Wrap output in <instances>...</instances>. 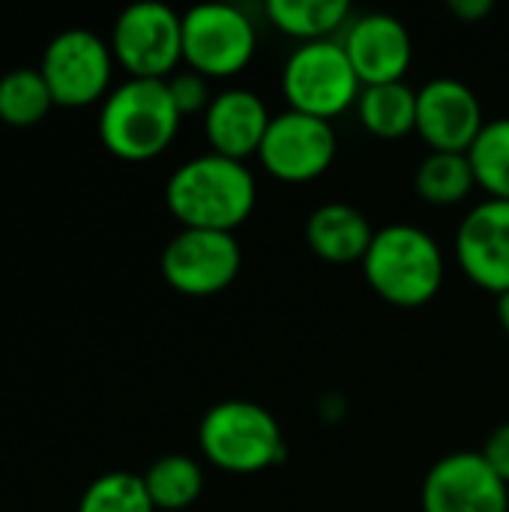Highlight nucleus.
Instances as JSON below:
<instances>
[{
    "mask_svg": "<svg viewBox=\"0 0 509 512\" xmlns=\"http://www.w3.org/2000/svg\"><path fill=\"white\" fill-rule=\"evenodd\" d=\"M414 186L423 201L450 207V204L465 201L474 192L477 177H474L468 153H429L417 168Z\"/></svg>",
    "mask_w": 509,
    "mask_h": 512,
    "instance_id": "nucleus-21",
    "label": "nucleus"
},
{
    "mask_svg": "<svg viewBox=\"0 0 509 512\" xmlns=\"http://www.w3.org/2000/svg\"><path fill=\"white\" fill-rule=\"evenodd\" d=\"M258 183L246 162L204 153L183 162L165 183V204L183 228L234 234L255 210Z\"/></svg>",
    "mask_w": 509,
    "mask_h": 512,
    "instance_id": "nucleus-1",
    "label": "nucleus"
},
{
    "mask_svg": "<svg viewBox=\"0 0 509 512\" xmlns=\"http://www.w3.org/2000/svg\"><path fill=\"white\" fill-rule=\"evenodd\" d=\"M444 252L435 237L417 225H387L375 231L363 258L369 288L390 306L417 309L438 297L444 285Z\"/></svg>",
    "mask_w": 509,
    "mask_h": 512,
    "instance_id": "nucleus-3",
    "label": "nucleus"
},
{
    "mask_svg": "<svg viewBox=\"0 0 509 512\" xmlns=\"http://www.w3.org/2000/svg\"><path fill=\"white\" fill-rule=\"evenodd\" d=\"M483 459L486 465L509 486V423H501L483 444Z\"/></svg>",
    "mask_w": 509,
    "mask_h": 512,
    "instance_id": "nucleus-25",
    "label": "nucleus"
},
{
    "mask_svg": "<svg viewBox=\"0 0 509 512\" xmlns=\"http://www.w3.org/2000/svg\"><path fill=\"white\" fill-rule=\"evenodd\" d=\"M495 9L492 0H450V12L462 21H480Z\"/></svg>",
    "mask_w": 509,
    "mask_h": 512,
    "instance_id": "nucleus-26",
    "label": "nucleus"
},
{
    "mask_svg": "<svg viewBox=\"0 0 509 512\" xmlns=\"http://www.w3.org/2000/svg\"><path fill=\"white\" fill-rule=\"evenodd\" d=\"M267 18L279 33L300 39V45L324 42L333 39L339 30H348L351 3L348 0H270Z\"/></svg>",
    "mask_w": 509,
    "mask_h": 512,
    "instance_id": "nucleus-17",
    "label": "nucleus"
},
{
    "mask_svg": "<svg viewBox=\"0 0 509 512\" xmlns=\"http://www.w3.org/2000/svg\"><path fill=\"white\" fill-rule=\"evenodd\" d=\"M375 228L351 204H324L306 219V243L327 264H357L372 246Z\"/></svg>",
    "mask_w": 509,
    "mask_h": 512,
    "instance_id": "nucleus-16",
    "label": "nucleus"
},
{
    "mask_svg": "<svg viewBox=\"0 0 509 512\" xmlns=\"http://www.w3.org/2000/svg\"><path fill=\"white\" fill-rule=\"evenodd\" d=\"M498 321H501L504 333L509 336V291H507V294H501V297H498Z\"/></svg>",
    "mask_w": 509,
    "mask_h": 512,
    "instance_id": "nucleus-27",
    "label": "nucleus"
},
{
    "mask_svg": "<svg viewBox=\"0 0 509 512\" xmlns=\"http://www.w3.org/2000/svg\"><path fill=\"white\" fill-rule=\"evenodd\" d=\"M114 54L111 45L96 36L93 30H63L57 33L45 51L39 72L51 90L54 105L60 108H87L96 102H105V96L114 90Z\"/></svg>",
    "mask_w": 509,
    "mask_h": 512,
    "instance_id": "nucleus-8",
    "label": "nucleus"
},
{
    "mask_svg": "<svg viewBox=\"0 0 509 512\" xmlns=\"http://www.w3.org/2000/svg\"><path fill=\"white\" fill-rule=\"evenodd\" d=\"M144 486L156 512L189 510L204 492V471L192 456L168 453L147 468Z\"/></svg>",
    "mask_w": 509,
    "mask_h": 512,
    "instance_id": "nucleus-19",
    "label": "nucleus"
},
{
    "mask_svg": "<svg viewBox=\"0 0 509 512\" xmlns=\"http://www.w3.org/2000/svg\"><path fill=\"white\" fill-rule=\"evenodd\" d=\"M270 120L273 117L267 111V102L255 90L231 87V90L216 93L204 114V135H207L210 153H219L237 162L258 156L264 135L270 129Z\"/></svg>",
    "mask_w": 509,
    "mask_h": 512,
    "instance_id": "nucleus-15",
    "label": "nucleus"
},
{
    "mask_svg": "<svg viewBox=\"0 0 509 512\" xmlns=\"http://www.w3.org/2000/svg\"><path fill=\"white\" fill-rule=\"evenodd\" d=\"M54 108L51 90L39 69L18 66L0 75V120L15 129L36 126Z\"/></svg>",
    "mask_w": 509,
    "mask_h": 512,
    "instance_id": "nucleus-20",
    "label": "nucleus"
},
{
    "mask_svg": "<svg viewBox=\"0 0 509 512\" xmlns=\"http://www.w3.org/2000/svg\"><path fill=\"white\" fill-rule=\"evenodd\" d=\"M336 153L339 138L330 120L288 108L270 120L258 159L282 183H309L333 165Z\"/></svg>",
    "mask_w": 509,
    "mask_h": 512,
    "instance_id": "nucleus-10",
    "label": "nucleus"
},
{
    "mask_svg": "<svg viewBox=\"0 0 509 512\" xmlns=\"http://www.w3.org/2000/svg\"><path fill=\"white\" fill-rule=\"evenodd\" d=\"M255 48V24L240 6L201 3L183 15V63L210 81L243 72Z\"/></svg>",
    "mask_w": 509,
    "mask_h": 512,
    "instance_id": "nucleus-7",
    "label": "nucleus"
},
{
    "mask_svg": "<svg viewBox=\"0 0 509 512\" xmlns=\"http://www.w3.org/2000/svg\"><path fill=\"white\" fill-rule=\"evenodd\" d=\"M357 114L375 138H405L408 132H417V90L405 81L363 87L357 99Z\"/></svg>",
    "mask_w": 509,
    "mask_h": 512,
    "instance_id": "nucleus-18",
    "label": "nucleus"
},
{
    "mask_svg": "<svg viewBox=\"0 0 509 512\" xmlns=\"http://www.w3.org/2000/svg\"><path fill=\"white\" fill-rule=\"evenodd\" d=\"M78 512H156L144 477L129 474V471H111L96 477L81 501H78Z\"/></svg>",
    "mask_w": 509,
    "mask_h": 512,
    "instance_id": "nucleus-23",
    "label": "nucleus"
},
{
    "mask_svg": "<svg viewBox=\"0 0 509 512\" xmlns=\"http://www.w3.org/2000/svg\"><path fill=\"white\" fill-rule=\"evenodd\" d=\"M180 123L165 81L126 78L99 108V141L123 162H150L174 144Z\"/></svg>",
    "mask_w": 509,
    "mask_h": 512,
    "instance_id": "nucleus-2",
    "label": "nucleus"
},
{
    "mask_svg": "<svg viewBox=\"0 0 509 512\" xmlns=\"http://www.w3.org/2000/svg\"><path fill=\"white\" fill-rule=\"evenodd\" d=\"M198 447L210 465L228 474H258L285 459L276 417L246 399L216 402L198 426Z\"/></svg>",
    "mask_w": 509,
    "mask_h": 512,
    "instance_id": "nucleus-4",
    "label": "nucleus"
},
{
    "mask_svg": "<svg viewBox=\"0 0 509 512\" xmlns=\"http://www.w3.org/2000/svg\"><path fill=\"white\" fill-rule=\"evenodd\" d=\"M456 258L465 276L501 297L509 291V201L486 198L456 231Z\"/></svg>",
    "mask_w": 509,
    "mask_h": 512,
    "instance_id": "nucleus-13",
    "label": "nucleus"
},
{
    "mask_svg": "<svg viewBox=\"0 0 509 512\" xmlns=\"http://www.w3.org/2000/svg\"><path fill=\"white\" fill-rule=\"evenodd\" d=\"M108 45L129 78L168 81L183 63V15L156 0L132 3L117 15Z\"/></svg>",
    "mask_w": 509,
    "mask_h": 512,
    "instance_id": "nucleus-6",
    "label": "nucleus"
},
{
    "mask_svg": "<svg viewBox=\"0 0 509 512\" xmlns=\"http://www.w3.org/2000/svg\"><path fill=\"white\" fill-rule=\"evenodd\" d=\"M483 126V105L465 81L435 78L417 90V135L429 153H468Z\"/></svg>",
    "mask_w": 509,
    "mask_h": 512,
    "instance_id": "nucleus-12",
    "label": "nucleus"
},
{
    "mask_svg": "<svg viewBox=\"0 0 509 512\" xmlns=\"http://www.w3.org/2000/svg\"><path fill=\"white\" fill-rule=\"evenodd\" d=\"M339 42L363 87L405 81L414 60L411 30L387 12H366L354 18Z\"/></svg>",
    "mask_w": 509,
    "mask_h": 512,
    "instance_id": "nucleus-14",
    "label": "nucleus"
},
{
    "mask_svg": "<svg viewBox=\"0 0 509 512\" xmlns=\"http://www.w3.org/2000/svg\"><path fill=\"white\" fill-rule=\"evenodd\" d=\"M423 512H509V486L483 453L459 450L438 459L420 492Z\"/></svg>",
    "mask_w": 509,
    "mask_h": 512,
    "instance_id": "nucleus-11",
    "label": "nucleus"
},
{
    "mask_svg": "<svg viewBox=\"0 0 509 512\" xmlns=\"http://www.w3.org/2000/svg\"><path fill=\"white\" fill-rule=\"evenodd\" d=\"M168 93L180 111V117H189V114H207L210 102H213V93H210V78L192 72V69H177L168 81Z\"/></svg>",
    "mask_w": 509,
    "mask_h": 512,
    "instance_id": "nucleus-24",
    "label": "nucleus"
},
{
    "mask_svg": "<svg viewBox=\"0 0 509 512\" xmlns=\"http://www.w3.org/2000/svg\"><path fill=\"white\" fill-rule=\"evenodd\" d=\"M477 186L498 201H509V117L486 120L474 147L468 150Z\"/></svg>",
    "mask_w": 509,
    "mask_h": 512,
    "instance_id": "nucleus-22",
    "label": "nucleus"
},
{
    "mask_svg": "<svg viewBox=\"0 0 509 512\" xmlns=\"http://www.w3.org/2000/svg\"><path fill=\"white\" fill-rule=\"evenodd\" d=\"M243 267V249L228 231L180 228L162 249V279L183 297L222 294Z\"/></svg>",
    "mask_w": 509,
    "mask_h": 512,
    "instance_id": "nucleus-9",
    "label": "nucleus"
},
{
    "mask_svg": "<svg viewBox=\"0 0 509 512\" xmlns=\"http://www.w3.org/2000/svg\"><path fill=\"white\" fill-rule=\"evenodd\" d=\"M363 84L339 39L294 48L282 69V96L291 111L330 120L357 105Z\"/></svg>",
    "mask_w": 509,
    "mask_h": 512,
    "instance_id": "nucleus-5",
    "label": "nucleus"
}]
</instances>
